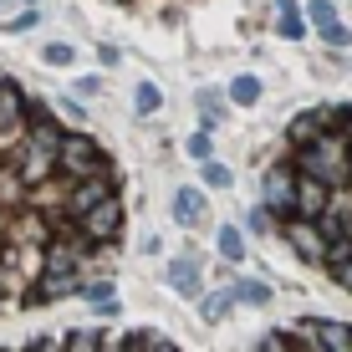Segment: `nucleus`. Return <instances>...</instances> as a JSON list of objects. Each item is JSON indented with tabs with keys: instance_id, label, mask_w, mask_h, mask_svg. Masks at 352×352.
<instances>
[{
	"instance_id": "1",
	"label": "nucleus",
	"mask_w": 352,
	"mask_h": 352,
	"mask_svg": "<svg viewBox=\"0 0 352 352\" xmlns=\"http://www.w3.org/2000/svg\"><path fill=\"white\" fill-rule=\"evenodd\" d=\"M291 164H296L301 174H311V179H327L332 189L352 184V133H342V128L317 133L311 143H301V148H296V159H291Z\"/></svg>"
},
{
	"instance_id": "2",
	"label": "nucleus",
	"mask_w": 352,
	"mask_h": 352,
	"mask_svg": "<svg viewBox=\"0 0 352 352\" xmlns=\"http://www.w3.org/2000/svg\"><path fill=\"white\" fill-rule=\"evenodd\" d=\"M296 184H301V174H296V164H291V159H281V164L265 168L261 194H265V210H271L281 225L296 220Z\"/></svg>"
},
{
	"instance_id": "3",
	"label": "nucleus",
	"mask_w": 352,
	"mask_h": 352,
	"mask_svg": "<svg viewBox=\"0 0 352 352\" xmlns=\"http://www.w3.org/2000/svg\"><path fill=\"white\" fill-rule=\"evenodd\" d=\"M62 174L67 179H92V174H113L107 153L97 148L87 133H67L62 138Z\"/></svg>"
},
{
	"instance_id": "4",
	"label": "nucleus",
	"mask_w": 352,
	"mask_h": 352,
	"mask_svg": "<svg viewBox=\"0 0 352 352\" xmlns=\"http://www.w3.org/2000/svg\"><path fill=\"white\" fill-rule=\"evenodd\" d=\"M118 194V174H92V179H67V220H77V214L97 210L102 199H113Z\"/></svg>"
},
{
	"instance_id": "5",
	"label": "nucleus",
	"mask_w": 352,
	"mask_h": 352,
	"mask_svg": "<svg viewBox=\"0 0 352 352\" xmlns=\"http://www.w3.org/2000/svg\"><path fill=\"white\" fill-rule=\"evenodd\" d=\"M77 230L92 240V245H113V240L123 235V204H118V194H113V199H102L97 210L77 214Z\"/></svg>"
},
{
	"instance_id": "6",
	"label": "nucleus",
	"mask_w": 352,
	"mask_h": 352,
	"mask_svg": "<svg viewBox=\"0 0 352 352\" xmlns=\"http://www.w3.org/2000/svg\"><path fill=\"white\" fill-rule=\"evenodd\" d=\"M291 332L301 337V347H322V352H352V327H342V322H296Z\"/></svg>"
},
{
	"instance_id": "7",
	"label": "nucleus",
	"mask_w": 352,
	"mask_h": 352,
	"mask_svg": "<svg viewBox=\"0 0 352 352\" xmlns=\"http://www.w3.org/2000/svg\"><path fill=\"white\" fill-rule=\"evenodd\" d=\"M286 240H291V250H296L307 265H322L327 261V235H322V225L317 220H286Z\"/></svg>"
},
{
	"instance_id": "8",
	"label": "nucleus",
	"mask_w": 352,
	"mask_h": 352,
	"mask_svg": "<svg viewBox=\"0 0 352 352\" xmlns=\"http://www.w3.org/2000/svg\"><path fill=\"white\" fill-rule=\"evenodd\" d=\"M296 174H301V168H296ZM327 204H332V184H327V179L301 174V184H296V214H301V220H317Z\"/></svg>"
},
{
	"instance_id": "9",
	"label": "nucleus",
	"mask_w": 352,
	"mask_h": 352,
	"mask_svg": "<svg viewBox=\"0 0 352 352\" xmlns=\"http://www.w3.org/2000/svg\"><path fill=\"white\" fill-rule=\"evenodd\" d=\"M332 123H337V107H307V113L291 118V143L301 148V143H311L317 133H327Z\"/></svg>"
},
{
	"instance_id": "10",
	"label": "nucleus",
	"mask_w": 352,
	"mask_h": 352,
	"mask_svg": "<svg viewBox=\"0 0 352 352\" xmlns=\"http://www.w3.org/2000/svg\"><path fill=\"white\" fill-rule=\"evenodd\" d=\"M174 220L184 225V230H194L204 220V194L199 189H179V199H174Z\"/></svg>"
},
{
	"instance_id": "11",
	"label": "nucleus",
	"mask_w": 352,
	"mask_h": 352,
	"mask_svg": "<svg viewBox=\"0 0 352 352\" xmlns=\"http://www.w3.org/2000/svg\"><path fill=\"white\" fill-rule=\"evenodd\" d=\"M168 286L179 291V296H199V265H194L189 256L168 265Z\"/></svg>"
},
{
	"instance_id": "12",
	"label": "nucleus",
	"mask_w": 352,
	"mask_h": 352,
	"mask_svg": "<svg viewBox=\"0 0 352 352\" xmlns=\"http://www.w3.org/2000/svg\"><path fill=\"white\" fill-rule=\"evenodd\" d=\"M118 347H148V352H174V342L159 332H128V337H113Z\"/></svg>"
},
{
	"instance_id": "13",
	"label": "nucleus",
	"mask_w": 352,
	"mask_h": 352,
	"mask_svg": "<svg viewBox=\"0 0 352 352\" xmlns=\"http://www.w3.org/2000/svg\"><path fill=\"white\" fill-rule=\"evenodd\" d=\"M230 102L256 107L261 102V77H235V82H230Z\"/></svg>"
},
{
	"instance_id": "14",
	"label": "nucleus",
	"mask_w": 352,
	"mask_h": 352,
	"mask_svg": "<svg viewBox=\"0 0 352 352\" xmlns=\"http://www.w3.org/2000/svg\"><path fill=\"white\" fill-rule=\"evenodd\" d=\"M281 36H307V21H301V10H296V0H281Z\"/></svg>"
},
{
	"instance_id": "15",
	"label": "nucleus",
	"mask_w": 352,
	"mask_h": 352,
	"mask_svg": "<svg viewBox=\"0 0 352 352\" xmlns=\"http://www.w3.org/2000/svg\"><path fill=\"white\" fill-rule=\"evenodd\" d=\"M235 301H245V307H265V301H271V286H261V281H235Z\"/></svg>"
},
{
	"instance_id": "16",
	"label": "nucleus",
	"mask_w": 352,
	"mask_h": 352,
	"mask_svg": "<svg viewBox=\"0 0 352 352\" xmlns=\"http://www.w3.org/2000/svg\"><path fill=\"white\" fill-rule=\"evenodd\" d=\"M230 307H235V296H204L199 301V317L204 322H220V317H230Z\"/></svg>"
},
{
	"instance_id": "17",
	"label": "nucleus",
	"mask_w": 352,
	"mask_h": 352,
	"mask_svg": "<svg viewBox=\"0 0 352 352\" xmlns=\"http://www.w3.org/2000/svg\"><path fill=\"white\" fill-rule=\"evenodd\" d=\"M307 16H311V26H317V31L337 26V10H332V0H311V6H307Z\"/></svg>"
},
{
	"instance_id": "18",
	"label": "nucleus",
	"mask_w": 352,
	"mask_h": 352,
	"mask_svg": "<svg viewBox=\"0 0 352 352\" xmlns=\"http://www.w3.org/2000/svg\"><path fill=\"white\" fill-rule=\"evenodd\" d=\"M220 256H225V261H240V256H245V245H240V230H235V225L220 230Z\"/></svg>"
},
{
	"instance_id": "19",
	"label": "nucleus",
	"mask_w": 352,
	"mask_h": 352,
	"mask_svg": "<svg viewBox=\"0 0 352 352\" xmlns=\"http://www.w3.org/2000/svg\"><path fill=\"white\" fill-rule=\"evenodd\" d=\"M113 337H102V332H72V337H62V347H77V352H87V347H107Z\"/></svg>"
},
{
	"instance_id": "20",
	"label": "nucleus",
	"mask_w": 352,
	"mask_h": 352,
	"mask_svg": "<svg viewBox=\"0 0 352 352\" xmlns=\"http://www.w3.org/2000/svg\"><path fill=\"white\" fill-rule=\"evenodd\" d=\"M204 184L210 189H230V168L220 159H204Z\"/></svg>"
},
{
	"instance_id": "21",
	"label": "nucleus",
	"mask_w": 352,
	"mask_h": 352,
	"mask_svg": "<svg viewBox=\"0 0 352 352\" xmlns=\"http://www.w3.org/2000/svg\"><path fill=\"white\" fill-rule=\"evenodd\" d=\"M261 347H271V352H281V347H301V337H296V332H265V337H261Z\"/></svg>"
},
{
	"instance_id": "22",
	"label": "nucleus",
	"mask_w": 352,
	"mask_h": 352,
	"mask_svg": "<svg viewBox=\"0 0 352 352\" xmlns=\"http://www.w3.org/2000/svg\"><path fill=\"white\" fill-rule=\"evenodd\" d=\"M82 296H87L92 307H97V301H107V296H113V281H82Z\"/></svg>"
},
{
	"instance_id": "23",
	"label": "nucleus",
	"mask_w": 352,
	"mask_h": 352,
	"mask_svg": "<svg viewBox=\"0 0 352 352\" xmlns=\"http://www.w3.org/2000/svg\"><path fill=\"white\" fill-rule=\"evenodd\" d=\"M133 102H138V113H159V87H148V82H143Z\"/></svg>"
},
{
	"instance_id": "24",
	"label": "nucleus",
	"mask_w": 352,
	"mask_h": 352,
	"mask_svg": "<svg viewBox=\"0 0 352 352\" xmlns=\"http://www.w3.org/2000/svg\"><path fill=\"white\" fill-rule=\"evenodd\" d=\"M220 97H214V92H199V113H204V128H214V113H220Z\"/></svg>"
},
{
	"instance_id": "25",
	"label": "nucleus",
	"mask_w": 352,
	"mask_h": 352,
	"mask_svg": "<svg viewBox=\"0 0 352 352\" xmlns=\"http://www.w3.org/2000/svg\"><path fill=\"white\" fill-rule=\"evenodd\" d=\"M327 271H332V281L342 286V291H352V256H347V261H337V265H327Z\"/></svg>"
},
{
	"instance_id": "26",
	"label": "nucleus",
	"mask_w": 352,
	"mask_h": 352,
	"mask_svg": "<svg viewBox=\"0 0 352 352\" xmlns=\"http://www.w3.org/2000/svg\"><path fill=\"white\" fill-rule=\"evenodd\" d=\"M245 225H250V230H261V235H265V230H271V210H265V204H256V210L245 214Z\"/></svg>"
},
{
	"instance_id": "27",
	"label": "nucleus",
	"mask_w": 352,
	"mask_h": 352,
	"mask_svg": "<svg viewBox=\"0 0 352 352\" xmlns=\"http://www.w3.org/2000/svg\"><path fill=\"white\" fill-rule=\"evenodd\" d=\"M41 56H46V62H52V67H62V62H72V46H56V41H52V46H46Z\"/></svg>"
},
{
	"instance_id": "28",
	"label": "nucleus",
	"mask_w": 352,
	"mask_h": 352,
	"mask_svg": "<svg viewBox=\"0 0 352 352\" xmlns=\"http://www.w3.org/2000/svg\"><path fill=\"white\" fill-rule=\"evenodd\" d=\"M322 41H332V46H347V41H352V31H347V26H327V31H322Z\"/></svg>"
},
{
	"instance_id": "29",
	"label": "nucleus",
	"mask_w": 352,
	"mask_h": 352,
	"mask_svg": "<svg viewBox=\"0 0 352 352\" xmlns=\"http://www.w3.org/2000/svg\"><path fill=\"white\" fill-rule=\"evenodd\" d=\"M189 153H194V159H210V138H204V133H194V138H189Z\"/></svg>"
}]
</instances>
